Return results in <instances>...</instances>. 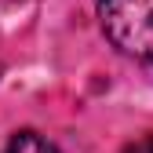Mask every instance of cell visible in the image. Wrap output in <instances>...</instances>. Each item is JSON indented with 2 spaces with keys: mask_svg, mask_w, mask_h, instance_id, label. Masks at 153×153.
Wrapping results in <instances>:
<instances>
[{
  "mask_svg": "<svg viewBox=\"0 0 153 153\" xmlns=\"http://www.w3.org/2000/svg\"><path fill=\"white\" fill-rule=\"evenodd\" d=\"M99 22L120 55L153 73V0H99Z\"/></svg>",
  "mask_w": 153,
  "mask_h": 153,
  "instance_id": "6da1fadb",
  "label": "cell"
},
{
  "mask_svg": "<svg viewBox=\"0 0 153 153\" xmlns=\"http://www.w3.org/2000/svg\"><path fill=\"white\" fill-rule=\"evenodd\" d=\"M7 153H59L44 135H36V131H18V135L7 142Z\"/></svg>",
  "mask_w": 153,
  "mask_h": 153,
  "instance_id": "7a4b0ae2",
  "label": "cell"
},
{
  "mask_svg": "<svg viewBox=\"0 0 153 153\" xmlns=\"http://www.w3.org/2000/svg\"><path fill=\"white\" fill-rule=\"evenodd\" d=\"M124 153H153V135H142V139H135V142H128Z\"/></svg>",
  "mask_w": 153,
  "mask_h": 153,
  "instance_id": "3957f363",
  "label": "cell"
}]
</instances>
